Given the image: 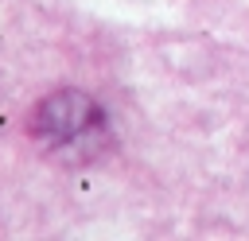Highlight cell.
I'll use <instances>...</instances> for the list:
<instances>
[{"label":"cell","instance_id":"cell-1","mask_svg":"<svg viewBox=\"0 0 249 241\" xmlns=\"http://www.w3.org/2000/svg\"><path fill=\"white\" fill-rule=\"evenodd\" d=\"M101 128V109L86 93H54L35 113V136H43L51 148H70Z\"/></svg>","mask_w":249,"mask_h":241}]
</instances>
